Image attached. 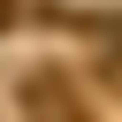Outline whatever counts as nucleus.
Instances as JSON below:
<instances>
[{
    "instance_id": "nucleus-1",
    "label": "nucleus",
    "mask_w": 122,
    "mask_h": 122,
    "mask_svg": "<svg viewBox=\"0 0 122 122\" xmlns=\"http://www.w3.org/2000/svg\"><path fill=\"white\" fill-rule=\"evenodd\" d=\"M8 23H15V8H8V0H0V30H8Z\"/></svg>"
}]
</instances>
